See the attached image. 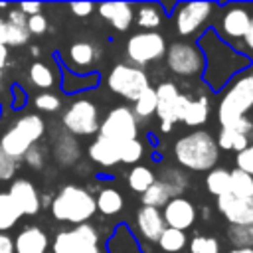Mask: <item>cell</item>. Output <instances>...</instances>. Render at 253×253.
<instances>
[{
    "label": "cell",
    "mask_w": 253,
    "mask_h": 253,
    "mask_svg": "<svg viewBox=\"0 0 253 253\" xmlns=\"http://www.w3.org/2000/svg\"><path fill=\"white\" fill-rule=\"evenodd\" d=\"M227 237L235 249H253V225H229Z\"/></svg>",
    "instance_id": "cell-38"
},
{
    "label": "cell",
    "mask_w": 253,
    "mask_h": 253,
    "mask_svg": "<svg viewBox=\"0 0 253 253\" xmlns=\"http://www.w3.org/2000/svg\"><path fill=\"white\" fill-rule=\"evenodd\" d=\"M16 166H18V162L12 160V158L0 148V180H10V178H14Z\"/></svg>",
    "instance_id": "cell-44"
},
{
    "label": "cell",
    "mask_w": 253,
    "mask_h": 253,
    "mask_svg": "<svg viewBox=\"0 0 253 253\" xmlns=\"http://www.w3.org/2000/svg\"><path fill=\"white\" fill-rule=\"evenodd\" d=\"M213 4L211 2H184L176 6V14L172 16L176 20V28L180 36H192L198 32L204 22L211 16Z\"/></svg>",
    "instance_id": "cell-13"
},
{
    "label": "cell",
    "mask_w": 253,
    "mask_h": 253,
    "mask_svg": "<svg viewBox=\"0 0 253 253\" xmlns=\"http://www.w3.org/2000/svg\"><path fill=\"white\" fill-rule=\"evenodd\" d=\"M0 45H6V22L0 20Z\"/></svg>",
    "instance_id": "cell-52"
},
{
    "label": "cell",
    "mask_w": 253,
    "mask_h": 253,
    "mask_svg": "<svg viewBox=\"0 0 253 253\" xmlns=\"http://www.w3.org/2000/svg\"><path fill=\"white\" fill-rule=\"evenodd\" d=\"M217 148H223V150H235L237 154L241 150H245L249 146V136L245 134H239L235 130H229V128H221L219 134H217Z\"/></svg>",
    "instance_id": "cell-31"
},
{
    "label": "cell",
    "mask_w": 253,
    "mask_h": 253,
    "mask_svg": "<svg viewBox=\"0 0 253 253\" xmlns=\"http://www.w3.org/2000/svg\"><path fill=\"white\" fill-rule=\"evenodd\" d=\"M190 253H219V243L210 235H196L190 241Z\"/></svg>",
    "instance_id": "cell-39"
},
{
    "label": "cell",
    "mask_w": 253,
    "mask_h": 253,
    "mask_svg": "<svg viewBox=\"0 0 253 253\" xmlns=\"http://www.w3.org/2000/svg\"><path fill=\"white\" fill-rule=\"evenodd\" d=\"M162 219H164L166 227L184 231V229H188V227L194 225V221H196V208H194V204L190 200H186L182 196L172 198L164 206Z\"/></svg>",
    "instance_id": "cell-14"
},
{
    "label": "cell",
    "mask_w": 253,
    "mask_h": 253,
    "mask_svg": "<svg viewBox=\"0 0 253 253\" xmlns=\"http://www.w3.org/2000/svg\"><path fill=\"white\" fill-rule=\"evenodd\" d=\"M140 156H142V142L138 138L121 144V162L134 164V162H138Z\"/></svg>",
    "instance_id": "cell-40"
},
{
    "label": "cell",
    "mask_w": 253,
    "mask_h": 253,
    "mask_svg": "<svg viewBox=\"0 0 253 253\" xmlns=\"http://www.w3.org/2000/svg\"><path fill=\"white\" fill-rule=\"evenodd\" d=\"M30 40L28 28H26V16L16 8L10 10L8 22H6V47L8 45H24Z\"/></svg>",
    "instance_id": "cell-24"
},
{
    "label": "cell",
    "mask_w": 253,
    "mask_h": 253,
    "mask_svg": "<svg viewBox=\"0 0 253 253\" xmlns=\"http://www.w3.org/2000/svg\"><path fill=\"white\" fill-rule=\"evenodd\" d=\"M53 253H105L99 243V231L91 223L73 225L55 235L51 243Z\"/></svg>",
    "instance_id": "cell-6"
},
{
    "label": "cell",
    "mask_w": 253,
    "mask_h": 253,
    "mask_svg": "<svg viewBox=\"0 0 253 253\" xmlns=\"http://www.w3.org/2000/svg\"><path fill=\"white\" fill-rule=\"evenodd\" d=\"M166 40L160 32H138L126 40V57L142 69V65L160 59L166 53Z\"/></svg>",
    "instance_id": "cell-9"
},
{
    "label": "cell",
    "mask_w": 253,
    "mask_h": 253,
    "mask_svg": "<svg viewBox=\"0 0 253 253\" xmlns=\"http://www.w3.org/2000/svg\"><path fill=\"white\" fill-rule=\"evenodd\" d=\"M154 91H156V113L154 115H158L160 119L162 132H170L174 123H178L182 117V109H184L188 95H182L176 83L172 81L160 83Z\"/></svg>",
    "instance_id": "cell-11"
},
{
    "label": "cell",
    "mask_w": 253,
    "mask_h": 253,
    "mask_svg": "<svg viewBox=\"0 0 253 253\" xmlns=\"http://www.w3.org/2000/svg\"><path fill=\"white\" fill-rule=\"evenodd\" d=\"M154 174L150 168L146 166H134L130 172H128V186L130 190H134L136 194H144L152 184H154Z\"/></svg>",
    "instance_id": "cell-34"
},
{
    "label": "cell",
    "mask_w": 253,
    "mask_h": 253,
    "mask_svg": "<svg viewBox=\"0 0 253 253\" xmlns=\"http://www.w3.org/2000/svg\"><path fill=\"white\" fill-rule=\"evenodd\" d=\"M188 243V237L184 231H178V229H172V227H166L162 231V235L158 237V245L162 251H168V253H178L186 247Z\"/></svg>",
    "instance_id": "cell-35"
},
{
    "label": "cell",
    "mask_w": 253,
    "mask_h": 253,
    "mask_svg": "<svg viewBox=\"0 0 253 253\" xmlns=\"http://www.w3.org/2000/svg\"><path fill=\"white\" fill-rule=\"evenodd\" d=\"M162 16H164V12H162L160 4H140L136 8L134 20H136L138 28H142V30H156L162 24Z\"/></svg>",
    "instance_id": "cell-26"
},
{
    "label": "cell",
    "mask_w": 253,
    "mask_h": 253,
    "mask_svg": "<svg viewBox=\"0 0 253 253\" xmlns=\"http://www.w3.org/2000/svg\"><path fill=\"white\" fill-rule=\"evenodd\" d=\"M99 14L103 20H107L115 30L125 32L130 28L134 20V8L126 2H107L99 6Z\"/></svg>",
    "instance_id": "cell-21"
},
{
    "label": "cell",
    "mask_w": 253,
    "mask_h": 253,
    "mask_svg": "<svg viewBox=\"0 0 253 253\" xmlns=\"http://www.w3.org/2000/svg\"><path fill=\"white\" fill-rule=\"evenodd\" d=\"M217 210L231 225H253V196L247 200H233L223 194L217 198Z\"/></svg>",
    "instance_id": "cell-16"
},
{
    "label": "cell",
    "mask_w": 253,
    "mask_h": 253,
    "mask_svg": "<svg viewBox=\"0 0 253 253\" xmlns=\"http://www.w3.org/2000/svg\"><path fill=\"white\" fill-rule=\"evenodd\" d=\"M20 217L22 213L10 200L8 192H0V233H6L8 229H12Z\"/></svg>",
    "instance_id": "cell-30"
},
{
    "label": "cell",
    "mask_w": 253,
    "mask_h": 253,
    "mask_svg": "<svg viewBox=\"0 0 253 253\" xmlns=\"http://www.w3.org/2000/svg\"><path fill=\"white\" fill-rule=\"evenodd\" d=\"M136 227L146 241H158V237L166 229V223L162 219V211L156 208L140 206L136 211Z\"/></svg>",
    "instance_id": "cell-19"
},
{
    "label": "cell",
    "mask_w": 253,
    "mask_h": 253,
    "mask_svg": "<svg viewBox=\"0 0 253 253\" xmlns=\"http://www.w3.org/2000/svg\"><path fill=\"white\" fill-rule=\"evenodd\" d=\"M251 14L245 6L241 4H231L225 8L223 16H221V32L223 36L231 38V40H239L247 34L249 26H251Z\"/></svg>",
    "instance_id": "cell-17"
},
{
    "label": "cell",
    "mask_w": 253,
    "mask_h": 253,
    "mask_svg": "<svg viewBox=\"0 0 253 253\" xmlns=\"http://www.w3.org/2000/svg\"><path fill=\"white\" fill-rule=\"evenodd\" d=\"M158 180L162 184H166V188L172 192L174 198H178L188 188V176L178 168H164V172H162V176Z\"/></svg>",
    "instance_id": "cell-36"
},
{
    "label": "cell",
    "mask_w": 253,
    "mask_h": 253,
    "mask_svg": "<svg viewBox=\"0 0 253 253\" xmlns=\"http://www.w3.org/2000/svg\"><path fill=\"white\" fill-rule=\"evenodd\" d=\"M243 42H245V45H247V47H251V49H253V20H251V26H249L247 34L243 36Z\"/></svg>",
    "instance_id": "cell-50"
},
{
    "label": "cell",
    "mask_w": 253,
    "mask_h": 253,
    "mask_svg": "<svg viewBox=\"0 0 253 253\" xmlns=\"http://www.w3.org/2000/svg\"><path fill=\"white\" fill-rule=\"evenodd\" d=\"M6 61H8V47L0 45V71L6 67Z\"/></svg>",
    "instance_id": "cell-51"
},
{
    "label": "cell",
    "mask_w": 253,
    "mask_h": 253,
    "mask_svg": "<svg viewBox=\"0 0 253 253\" xmlns=\"http://www.w3.org/2000/svg\"><path fill=\"white\" fill-rule=\"evenodd\" d=\"M18 10L28 18V16L42 14V4H40V2H20V4H18Z\"/></svg>",
    "instance_id": "cell-47"
},
{
    "label": "cell",
    "mask_w": 253,
    "mask_h": 253,
    "mask_svg": "<svg viewBox=\"0 0 253 253\" xmlns=\"http://www.w3.org/2000/svg\"><path fill=\"white\" fill-rule=\"evenodd\" d=\"M176 160L188 170H211L217 162L219 148L215 138L208 130H194L180 136L174 144Z\"/></svg>",
    "instance_id": "cell-2"
},
{
    "label": "cell",
    "mask_w": 253,
    "mask_h": 253,
    "mask_svg": "<svg viewBox=\"0 0 253 253\" xmlns=\"http://www.w3.org/2000/svg\"><path fill=\"white\" fill-rule=\"evenodd\" d=\"M227 196L233 200H247L253 196V176L245 174L239 168L229 170V186H227Z\"/></svg>",
    "instance_id": "cell-25"
},
{
    "label": "cell",
    "mask_w": 253,
    "mask_h": 253,
    "mask_svg": "<svg viewBox=\"0 0 253 253\" xmlns=\"http://www.w3.org/2000/svg\"><path fill=\"white\" fill-rule=\"evenodd\" d=\"M142 196V206H148V208H164L174 196L172 192L166 188V184H162L160 180H154V184L144 192L140 194Z\"/></svg>",
    "instance_id": "cell-29"
},
{
    "label": "cell",
    "mask_w": 253,
    "mask_h": 253,
    "mask_svg": "<svg viewBox=\"0 0 253 253\" xmlns=\"http://www.w3.org/2000/svg\"><path fill=\"white\" fill-rule=\"evenodd\" d=\"M200 47L204 55V81L210 83V87L215 91L231 81L235 73L243 71L249 65V59L231 49L225 42H221L217 32L213 30L206 32L200 38Z\"/></svg>",
    "instance_id": "cell-1"
},
{
    "label": "cell",
    "mask_w": 253,
    "mask_h": 253,
    "mask_svg": "<svg viewBox=\"0 0 253 253\" xmlns=\"http://www.w3.org/2000/svg\"><path fill=\"white\" fill-rule=\"evenodd\" d=\"M47 235L38 225L24 227L14 239V253H45L47 251Z\"/></svg>",
    "instance_id": "cell-20"
},
{
    "label": "cell",
    "mask_w": 253,
    "mask_h": 253,
    "mask_svg": "<svg viewBox=\"0 0 253 253\" xmlns=\"http://www.w3.org/2000/svg\"><path fill=\"white\" fill-rule=\"evenodd\" d=\"M24 158H26V160H28V164H30V166H34V168H40V166H42V154H38V152L34 150V146L26 152V156H24Z\"/></svg>",
    "instance_id": "cell-49"
},
{
    "label": "cell",
    "mask_w": 253,
    "mask_h": 253,
    "mask_svg": "<svg viewBox=\"0 0 253 253\" xmlns=\"http://www.w3.org/2000/svg\"><path fill=\"white\" fill-rule=\"evenodd\" d=\"M49 208H51V215L57 221L71 223V225L87 223L97 211L95 198L91 196V192L73 184L63 186L57 192V196L51 200Z\"/></svg>",
    "instance_id": "cell-3"
},
{
    "label": "cell",
    "mask_w": 253,
    "mask_h": 253,
    "mask_svg": "<svg viewBox=\"0 0 253 253\" xmlns=\"http://www.w3.org/2000/svg\"><path fill=\"white\" fill-rule=\"evenodd\" d=\"M0 253H14V239L8 233H0Z\"/></svg>",
    "instance_id": "cell-48"
},
{
    "label": "cell",
    "mask_w": 253,
    "mask_h": 253,
    "mask_svg": "<svg viewBox=\"0 0 253 253\" xmlns=\"http://www.w3.org/2000/svg\"><path fill=\"white\" fill-rule=\"evenodd\" d=\"M89 158L103 168H111L121 162V144H117L109 138L97 136L89 144Z\"/></svg>",
    "instance_id": "cell-22"
},
{
    "label": "cell",
    "mask_w": 253,
    "mask_h": 253,
    "mask_svg": "<svg viewBox=\"0 0 253 253\" xmlns=\"http://www.w3.org/2000/svg\"><path fill=\"white\" fill-rule=\"evenodd\" d=\"M53 57L59 61V71H61V91L63 93H83V91H89L93 87L99 85V73L91 71V73H73L61 59H59V53H53Z\"/></svg>",
    "instance_id": "cell-18"
},
{
    "label": "cell",
    "mask_w": 253,
    "mask_h": 253,
    "mask_svg": "<svg viewBox=\"0 0 253 253\" xmlns=\"http://www.w3.org/2000/svg\"><path fill=\"white\" fill-rule=\"evenodd\" d=\"M210 117V101L206 97H198V99H190L186 97L184 109H182V117L180 121L188 126H200L208 121Z\"/></svg>",
    "instance_id": "cell-23"
},
{
    "label": "cell",
    "mask_w": 253,
    "mask_h": 253,
    "mask_svg": "<svg viewBox=\"0 0 253 253\" xmlns=\"http://www.w3.org/2000/svg\"><path fill=\"white\" fill-rule=\"evenodd\" d=\"M26 28L30 36H42L47 30V20L43 14H36V16H28L26 18Z\"/></svg>",
    "instance_id": "cell-42"
},
{
    "label": "cell",
    "mask_w": 253,
    "mask_h": 253,
    "mask_svg": "<svg viewBox=\"0 0 253 253\" xmlns=\"http://www.w3.org/2000/svg\"><path fill=\"white\" fill-rule=\"evenodd\" d=\"M235 160H237V166H235V168H239V170H243L245 174L253 176V142H249V146H247L245 150H241Z\"/></svg>",
    "instance_id": "cell-43"
},
{
    "label": "cell",
    "mask_w": 253,
    "mask_h": 253,
    "mask_svg": "<svg viewBox=\"0 0 253 253\" xmlns=\"http://www.w3.org/2000/svg\"><path fill=\"white\" fill-rule=\"evenodd\" d=\"M10 99H12V109L14 111H20L26 103H28V91L22 87V85H18V83H14L12 87H10Z\"/></svg>",
    "instance_id": "cell-45"
},
{
    "label": "cell",
    "mask_w": 253,
    "mask_h": 253,
    "mask_svg": "<svg viewBox=\"0 0 253 253\" xmlns=\"http://www.w3.org/2000/svg\"><path fill=\"white\" fill-rule=\"evenodd\" d=\"M166 65L174 75L198 77L204 73V55L190 42H174L166 47Z\"/></svg>",
    "instance_id": "cell-8"
},
{
    "label": "cell",
    "mask_w": 253,
    "mask_h": 253,
    "mask_svg": "<svg viewBox=\"0 0 253 253\" xmlns=\"http://www.w3.org/2000/svg\"><path fill=\"white\" fill-rule=\"evenodd\" d=\"M2 85H4V79H2V71H0V89H2Z\"/></svg>",
    "instance_id": "cell-54"
},
{
    "label": "cell",
    "mask_w": 253,
    "mask_h": 253,
    "mask_svg": "<svg viewBox=\"0 0 253 253\" xmlns=\"http://www.w3.org/2000/svg\"><path fill=\"white\" fill-rule=\"evenodd\" d=\"M97 57V49L89 42H75L69 45V65H75L79 69L89 67Z\"/></svg>",
    "instance_id": "cell-28"
},
{
    "label": "cell",
    "mask_w": 253,
    "mask_h": 253,
    "mask_svg": "<svg viewBox=\"0 0 253 253\" xmlns=\"http://www.w3.org/2000/svg\"><path fill=\"white\" fill-rule=\"evenodd\" d=\"M253 107V71L241 73L231 79L229 87L225 89L219 105H217V119L221 126H231L239 119L247 115Z\"/></svg>",
    "instance_id": "cell-5"
},
{
    "label": "cell",
    "mask_w": 253,
    "mask_h": 253,
    "mask_svg": "<svg viewBox=\"0 0 253 253\" xmlns=\"http://www.w3.org/2000/svg\"><path fill=\"white\" fill-rule=\"evenodd\" d=\"M63 126L71 134L89 136L99 132V109L89 99H75L63 113Z\"/></svg>",
    "instance_id": "cell-12"
},
{
    "label": "cell",
    "mask_w": 253,
    "mask_h": 253,
    "mask_svg": "<svg viewBox=\"0 0 253 253\" xmlns=\"http://www.w3.org/2000/svg\"><path fill=\"white\" fill-rule=\"evenodd\" d=\"M93 4L91 2H73V4H69V10L77 16V18H87L91 12H93Z\"/></svg>",
    "instance_id": "cell-46"
},
{
    "label": "cell",
    "mask_w": 253,
    "mask_h": 253,
    "mask_svg": "<svg viewBox=\"0 0 253 253\" xmlns=\"http://www.w3.org/2000/svg\"><path fill=\"white\" fill-rule=\"evenodd\" d=\"M95 208L97 211H101L103 215H115L123 210V196L119 190L115 188H103L95 200Z\"/></svg>",
    "instance_id": "cell-27"
},
{
    "label": "cell",
    "mask_w": 253,
    "mask_h": 253,
    "mask_svg": "<svg viewBox=\"0 0 253 253\" xmlns=\"http://www.w3.org/2000/svg\"><path fill=\"white\" fill-rule=\"evenodd\" d=\"M0 119H2V107H0Z\"/></svg>",
    "instance_id": "cell-55"
},
{
    "label": "cell",
    "mask_w": 253,
    "mask_h": 253,
    "mask_svg": "<svg viewBox=\"0 0 253 253\" xmlns=\"http://www.w3.org/2000/svg\"><path fill=\"white\" fill-rule=\"evenodd\" d=\"M107 85L113 93L121 95L126 101H136L138 95L150 87L148 75L136 67V65H126V63H117L107 77Z\"/></svg>",
    "instance_id": "cell-7"
},
{
    "label": "cell",
    "mask_w": 253,
    "mask_h": 253,
    "mask_svg": "<svg viewBox=\"0 0 253 253\" xmlns=\"http://www.w3.org/2000/svg\"><path fill=\"white\" fill-rule=\"evenodd\" d=\"M229 253H253V249H231Z\"/></svg>",
    "instance_id": "cell-53"
},
{
    "label": "cell",
    "mask_w": 253,
    "mask_h": 253,
    "mask_svg": "<svg viewBox=\"0 0 253 253\" xmlns=\"http://www.w3.org/2000/svg\"><path fill=\"white\" fill-rule=\"evenodd\" d=\"M43 130H45V123L40 115H36V113L24 115L0 136V148L12 160L18 162L36 144V140H40L43 136Z\"/></svg>",
    "instance_id": "cell-4"
},
{
    "label": "cell",
    "mask_w": 253,
    "mask_h": 253,
    "mask_svg": "<svg viewBox=\"0 0 253 253\" xmlns=\"http://www.w3.org/2000/svg\"><path fill=\"white\" fill-rule=\"evenodd\" d=\"M34 105H36V109H40V111H43V113H53V111H57V109L61 107V101H59L57 95L43 91V93L36 95Z\"/></svg>",
    "instance_id": "cell-41"
},
{
    "label": "cell",
    "mask_w": 253,
    "mask_h": 253,
    "mask_svg": "<svg viewBox=\"0 0 253 253\" xmlns=\"http://www.w3.org/2000/svg\"><path fill=\"white\" fill-rule=\"evenodd\" d=\"M8 196L22 215H36L40 211V196L30 180L26 178L14 180L8 188Z\"/></svg>",
    "instance_id": "cell-15"
},
{
    "label": "cell",
    "mask_w": 253,
    "mask_h": 253,
    "mask_svg": "<svg viewBox=\"0 0 253 253\" xmlns=\"http://www.w3.org/2000/svg\"><path fill=\"white\" fill-rule=\"evenodd\" d=\"M30 81H32L38 89H49V87H53V83H55V75H53V71H51L45 63L36 61V63L30 65Z\"/></svg>",
    "instance_id": "cell-37"
},
{
    "label": "cell",
    "mask_w": 253,
    "mask_h": 253,
    "mask_svg": "<svg viewBox=\"0 0 253 253\" xmlns=\"http://www.w3.org/2000/svg\"><path fill=\"white\" fill-rule=\"evenodd\" d=\"M227 186H229V170L225 168H211L206 176V188L210 194H213L215 198L227 194Z\"/></svg>",
    "instance_id": "cell-33"
},
{
    "label": "cell",
    "mask_w": 253,
    "mask_h": 253,
    "mask_svg": "<svg viewBox=\"0 0 253 253\" xmlns=\"http://www.w3.org/2000/svg\"><path fill=\"white\" fill-rule=\"evenodd\" d=\"M138 134V123L128 107H115L99 123V136L109 138L117 144L134 140Z\"/></svg>",
    "instance_id": "cell-10"
},
{
    "label": "cell",
    "mask_w": 253,
    "mask_h": 253,
    "mask_svg": "<svg viewBox=\"0 0 253 253\" xmlns=\"http://www.w3.org/2000/svg\"><path fill=\"white\" fill-rule=\"evenodd\" d=\"M156 113V91L154 87H146L138 99L134 101V109H132V115L136 119H148Z\"/></svg>",
    "instance_id": "cell-32"
}]
</instances>
